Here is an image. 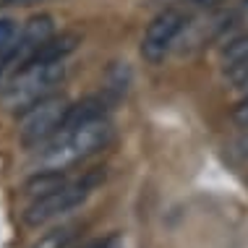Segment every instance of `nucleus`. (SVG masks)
<instances>
[{
	"mask_svg": "<svg viewBox=\"0 0 248 248\" xmlns=\"http://www.w3.org/2000/svg\"><path fill=\"white\" fill-rule=\"evenodd\" d=\"M112 139V123L105 118L89 120L84 125H76V128H63L58 136H52L47 144L39 146V157H37V167L42 170H55L63 172L73 167L76 162L97 154L99 149H105Z\"/></svg>",
	"mask_w": 248,
	"mask_h": 248,
	"instance_id": "obj_1",
	"label": "nucleus"
},
{
	"mask_svg": "<svg viewBox=\"0 0 248 248\" xmlns=\"http://www.w3.org/2000/svg\"><path fill=\"white\" fill-rule=\"evenodd\" d=\"M63 78H65V60H39V63L24 65L21 71H16L8 81L0 86L3 107L21 115L26 107L50 97L52 89Z\"/></svg>",
	"mask_w": 248,
	"mask_h": 248,
	"instance_id": "obj_2",
	"label": "nucleus"
},
{
	"mask_svg": "<svg viewBox=\"0 0 248 248\" xmlns=\"http://www.w3.org/2000/svg\"><path fill=\"white\" fill-rule=\"evenodd\" d=\"M71 102L63 94H50L37 105L26 107L18 118V141L24 146H42L58 136L65 123Z\"/></svg>",
	"mask_w": 248,
	"mask_h": 248,
	"instance_id": "obj_3",
	"label": "nucleus"
},
{
	"mask_svg": "<svg viewBox=\"0 0 248 248\" xmlns=\"http://www.w3.org/2000/svg\"><path fill=\"white\" fill-rule=\"evenodd\" d=\"M102 175L97 172V175H86L84 180H76V183L68 180V183H63L60 188L34 199L24 212V222L29 227H42V225L52 222V219L73 212L76 206H81L84 201L89 199V193H92V188H94V183Z\"/></svg>",
	"mask_w": 248,
	"mask_h": 248,
	"instance_id": "obj_4",
	"label": "nucleus"
},
{
	"mask_svg": "<svg viewBox=\"0 0 248 248\" xmlns=\"http://www.w3.org/2000/svg\"><path fill=\"white\" fill-rule=\"evenodd\" d=\"M55 34V24H52V16L42 13V16H34L24 24V29L18 31L13 47L0 58V86H3L16 71H21L24 65H29L34 60L37 50L42 47L47 39Z\"/></svg>",
	"mask_w": 248,
	"mask_h": 248,
	"instance_id": "obj_5",
	"label": "nucleus"
},
{
	"mask_svg": "<svg viewBox=\"0 0 248 248\" xmlns=\"http://www.w3.org/2000/svg\"><path fill=\"white\" fill-rule=\"evenodd\" d=\"M186 21H188L186 13L178 8H165L162 13H157L152 18L146 31H144V37H141V58L146 63L157 65L170 55L172 45L178 42V37L188 26Z\"/></svg>",
	"mask_w": 248,
	"mask_h": 248,
	"instance_id": "obj_6",
	"label": "nucleus"
},
{
	"mask_svg": "<svg viewBox=\"0 0 248 248\" xmlns=\"http://www.w3.org/2000/svg\"><path fill=\"white\" fill-rule=\"evenodd\" d=\"M105 115H107V99L105 97H84V99H78V102H73L68 107L63 128H76V125H84V123H89V120H97V118H105Z\"/></svg>",
	"mask_w": 248,
	"mask_h": 248,
	"instance_id": "obj_7",
	"label": "nucleus"
},
{
	"mask_svg": "<svg viewBox=\"0 0 248 248\" xmlns=\"http://www.w3.org/2000/svg\"><path fill=\"white\" fill-rule=\"evenodd\" d=\"M78 235H81V225H63L42 235L31 248H73Z\"/></svg>",
	"mask_w": 248,
	"mask_h": 248,
	"instance_id": "obj_8",
	"label": "nucleus"
},
{
	"mask_svg": "<svg viewBox=\"0 0 248 248\" xmlns=\"http://www.w3.org/2000/svg\"><path fill=\"white\" fill-rule=\"evenodd\" d=\"M222 60L227 68H235V65H246L248 63V34L232 39L230 45L222 50Z\"/></svg>",
	"mask_w": 248,
	"mask_h": 248,
	"instance_id": "obj_9",
	"label": "nucleus"
},
{
	"mask_svg": "<svg viewBox=\"0 0 248 248\" xmlns=\"http://www.w3.org/2000/svg\"><path fill=\"white\" fill-rule=\"evenodd\" d=\"M18 37V26L13 18H0V58L5 55Z\"/></svg>",
	"mask_w": 248,
	"mask_h": 248,
	"instance_id": "obj_10",
	"label": "nucleus"
},
{
	"mask_svg": "<svg viewBox=\"0 0 248 248\" xmlns=\"http://www.w3.org/2000/svg\"><path fill=\"white\" fill-rule=\"evenodd\" d=\"M227 76H230L232 86H235L240 94L248 97V63L246 65H235V68H227Z\"/></svg>",
	"mask_w": 248,
	"mask_h": 248,
	"instance_id": "obj_11",
	"label": "nucleus"
},
{
	"mask_svg": "<svg viewBox=\"0 0 248 248\" xmlns=\"http://www.w3.org/2000/svg\"><path fill=\"white\" fill-rule=\"evenodd\" d=\"M232 120H235L238 125H243V128H248V97H243L235 107H232Z\"/></svg>",
	"mask_w": 248,
	"mask_h": 248,
	"instance_id": "obj_12",
	"label": "nucleus"
},
{
	"mask_svg": "<svg viewBox=\"0 0 248 248\" xmlns=\"http://www.w3.org/2000/svg\"><path fill=\"white\" fill-rule=\"evenodd\" d=\"M78 248H115V238H97V240H89V243H84Z\"/></svg>",
	"mask_w": 248,
	"mask_h": 248,
	"instance_id": "obj_13",
	"label": "nucleus"
},
{
	"mask_svg": "<svg viewBox=\"0 0 248 248\" xmlns=\"http://www.w3.org/2000/svg\"><path fill=\"white\" fill-rule=\"evenodd\" d=\"M191 3L201 5V8H214V5H222L225 0H191Z\"/></svg>",
	"mask_w": 248,
	"mask_h": 248,
	"instance_id": "obj_14",
	"label": "nucleus"
},
{
	"mask_svg": "<svg viewBox=\"0 0 248 248\" xmlns=\"http://www.w3.org/2000/svg\"><path fill=\"white\" fill-rule=\"evenodd\" d=\"M5 5H31V3H42V0H3Z\"/></svg>",
	"mask_w": 248,
	"mask_h": 248,
	"instance_id": "obj_15",
	"label": "nucleus"
}]
</instances>
